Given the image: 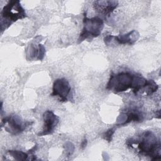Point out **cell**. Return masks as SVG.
I'll return each mask as SVG.
<instances>
[{"label":"cell","mask_w":161,"mask_h":161,"mask_svg":"<svg viewBox=\"0 0 161 161\" xmlns=\"http://www.w3.org/2000/svg\"><path fill=\"white\" fill-rule=\"evenodd\" d=\"M130 145L136 144L139 152L152 160L160 159V142L151 131H147L142 134L138 140L131 139Z\"/></svg>","instance_id":"cell-1"},{"label":"cell","mask_w":161,"mask_h":161,"mask_svg":"<svg viewBox=\"0 0 161 161\" xmlns=\"http://www.w3.org/2000/svg\"><path fill=\"white\" fill-rule=\"evenodd\" d=\"M1 30L7 29L18 19L26 17L25 9L21 6L19 1H9L1 13Z\"/></svg>","instance_id":"cell-2"},{"label":"cell","mask_w":161,"mask_h":161,"mask_svg":"<svg viewBox=\"0 0 161 161\" xmlns=\"http://www.w3.org/2000/svg\"><path fill=\"white\" fill-rule=\"evenodd\" d=\"M104 28L103 20L98 17H93L89 18L86 16V13L84 14L83 18V28L82 32L77 40V43H80L85 40H92L97 37L101 33Z\"/></svg>","instance_id":"cell-3"},{"label":"cell","mask_w":161,"mask_h":161,"mask_svg":"<svg viewBox=\"0 0 161 161\" xmlns=\"http://www.w3.org/2000/svg\"><path fill=\"white\" fill-rule=\"evenodd\" d=\"M135 75L129 72H120L114 74L111 72L106 89L113 90L114 93L127 91L132 88Z\"/></svg>","instance_id":"cell-4"},{"label":"cell","mask_w":161,"mask_h":161,"mask_svg":"<svg viewBox=\"0 0 161 161\" xmlns=\"http://www.w3.org/2000/svg\"><path fill=\"white\" fill-rule=\"evenodd\" d=\"M31 125L30 122L23 123L20 118L16 115H11L4 118L1 121V126H4V129L8 132L16 135L23 131L25 128Z\"/></svg>","instance_id":"cell-5"},{"label":"cell","mask_w":161,"mask_h":161,"mask_svg":"<svg viewBox=\"0 0 161 161\" xmlns=\"http://www.w3.org/2000/svg\"><path fill=\"white\" fill-rule=\"evenodd\" d=\"M70 91L71 87L70 84L66 79H57L53 84L51 96H58L60 98V101L65 102L68 100V96Z\"/></svg>","instance_id":"cell-6"},{"label":"cell","mask_w":161,"mask_h":161,"mask_svg":"<svg viewBox=\"0 0 161 161\" xmlns=\"http://www.w3.org/2000/svg\"><path fill=\"white\" fill-rule=\"evenodd\" d=\"M43 118L44 121L43 128V130L38 134L39 136L52 134L59 122V118L52 111L49 110L44 112Z\"/></svg>","instance_id":"cell-7"},{"label":"cell","mask_w":161,"mask_h":161,"mask_svg":"<svg viewBox=\"0 0 161 161\" xmlns=\"http://www.w3.org/2000/svg\"><path fill=\"white\" fill-rule=\"evenodd\" d=\"M117 1H96L93 3V7L97 12L105 16H109L117 7Z\"/></svg>","instance_id":"cell-8"},{"label":"cell","mask_w":161,"mask_h":161,"mask_svg":"<svg viewBox=\"0 0 161 161\" xmlns=\"http://www.w3.org/2000/svg\"><path fill=\"white\" fill-rule=\"evenodd\" d=\"M140 37L139 33L136 30H132L125 35H119L118 36H113V38L118 43L121 45L128 44L133 45L136 42Z\"/></svg>","instance_id":"cell-9"},{"label":"cell","mask_w":161,"mask_h":161,"mask_svg":"<svg viewBox=\"0 0 161 161\" xmlns=\"http://www.w3.org/2000/svg\"><path fill=\"white\" fill-rule=\"evenodd\" d=\"M126 118L121 125L127 124L131 121L140 122L143 119V116L140 112L137 110H131L126 114Z\"/></svg>","instance_id":"cell-10"},{"label":"cell","mask_w":161,"mask_h":161,"mask_svg":"<svg viewBox=\"0 0 161 161\" xmlns=\"http://www.w3.org/2000/svg\"><path fill=\"white\" fill-rule=\"evenodd\" d=\"M8 152L16 160H25L28 157L26 153L19 150H8Z\"/></svg>","instance_id":"cell-11"},{"label":"cell","mask_w":161,"mask_h":161,"mask_svg":"<svg viewBox=\"0 0 161 161\" xmlns=\"http://www.w3.org/2000/svg\"><path fill=\"white\" fill-rule=\"evenodd\" d=\"M145 91L147 95H150L157 91L158 89V86L156 82L153 80H148L147 85L145 87Z\"/></svg>","instance_id":"cell-12"},{"label":"cell","mask_w":161,"mask_h":161,"mask_svg":"<svg viewBox=\"0 0 161 161\" xmlns=\"http://www.w3.org/2000/svg\"><path fill=\"white\" fill-rule=\"evenodd\" d=\"M114 128H110L104 133L103 138L106 140H107L108 142H110L112 140V136H113V135L114 134Z\"/></svg>","instance_id":"cell-13"},{"label":"cell","mask_w":161,"mask_h":161,"mask_svg":"<svg viewBox=\"0 0 161 161\" xmlns=\"http://www.w3.org/2000/svg\"><path fill=\"white\" fill-rule=\"evenodd\" d=\"M87 141L86 138H84V139L82 140V143H81V144H80V148H81L82 150L84 149V148H86V145H87Z\"/></svg>","instance_id":"cell-14"}]
</instances>
